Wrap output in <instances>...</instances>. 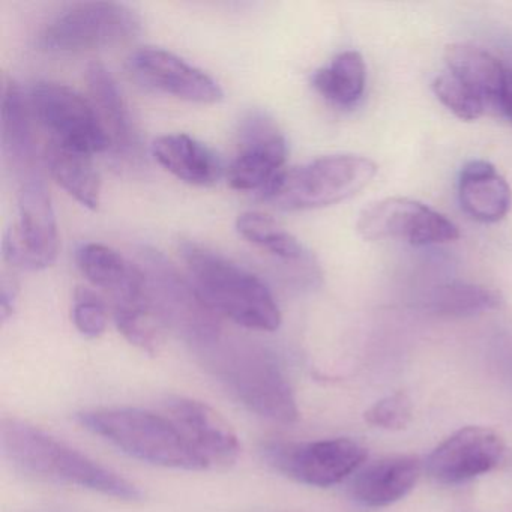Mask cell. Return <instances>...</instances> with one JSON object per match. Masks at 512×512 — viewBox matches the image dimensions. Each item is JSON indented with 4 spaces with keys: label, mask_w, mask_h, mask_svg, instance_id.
<instances>
[{
    "label": "cell",
    "mask_w": 512,
    "mask_h": 512,
    "mask_svg": "<svg viewBox=\"0 0 512 512\" xmlns=\"http://www.w3.org/2000/svg\"><path fill=\"white\" fill-rule=\"evenodd\" d=\"M76 260L86 280L109 295L112 307L149 301L142 269L118 251L91 242L77 250Z\"/></svg>",
    "instance_id": "obj_16"
},
{
    "label": "cell",
    "mask_w": 512,
    "mask_h": 512,
    "mask_svg": "<svg viewBox=\"0 0 512 512\" xmlns=\"http://www.w3.org/2000/svg\"><path fill=\"white\" fill-rule=\"evenodd\" d=\"M0 442L8 460L29 475L127 502L143 497L134 482L28 422L4 419Z\"/></svg>",
    "instance_id": "obj_1"
},
{
    "label": "cell",
    "mask_w": 512,
    "mask_h": 512,
    "mask_svg": "<svg viewBox=\"0 0 512 512\" xmlns=\"http://www.w3.org/2000/svg\"><path fill=\"white\" fill-rule=\"evenodd\" d=\"M131 73L148 88L197 104L220 103L223 89L209 74L175 53L143 47L131 55Z\"/></svg>",
    "instance_id": "obj_15"
},
{
    "label": "cell",
    "mask_w": 512,
    "mask_h": 512,
    "mask_svg": "<svg viewBox=\"0 0 512 512\" xmlns=\"http://www.w3.org/2000/svg\"><path fill=\"white\" fill-rule=\"evenodd\" d=\"M461 208L473 220L497 223L512 205L511 187L493 164L484 160L467 163L458 179Z\"/></svg>",
    "instance_id": "obj_21"
},
{
    "label": "cell",
    "mask_w": 512,
    "mask_h": 512,
    "mask_svg": "<svg viewBox=\"0 0 512 512\" xmlns=\"http://www.w3.org/2000/svg\"><path fill=\"white\" fill-rule=\"evenodd\" d=\"M140 31V17L118 2H88L59 14L40 35L52 53H80L124 43Z\"/></svg>",
    "instance_id": "obj_8"
},
{
    "label": "cell",
    "mask_w": 512,
    "mask_h": 512,
    "mask_svg": "<svg viewBox=\"0 0 512 512\" xmlns=\"http://www.w3.org/2000/svg\"><path fill=\"white\" fill-rule=\"evenodd\" d=\"M86 82L92 106L109 139L110 151L124 157L136 154L140 148L139 134L113 74L100 62H91L86 70Z\"/></svg>",
    "instance_id": "obj_18"
},
{
    "label": "cell",
    "mask_w": 512,
    "mask_h": 512,
    "mask_svg": "<svg viewBox=\"0 0 512 512\" xmlns=\"http://www.w3.org/2000/svg\"><path fill=\"white\" fill-rule=\"evenodd\" d=\"M32 110L22 89L14 80L5 82L2 91V154L5 163L19 182L38 175Z\"/></svg>",
    "instance_id": "obj_19"
},
{
    "label": "cell",
    "mask_w": 512,
    "mask_h": 512,
    "mask_svg": "<svg viewBox=\"0 0 512 512\" xmlns=\"http://www.w3.org/2000/svg\"><path fill=\"white\" fill-rule=\"evenodd\" d=\"M212 374L244 404L262 416L283 424L299 418L295 392L274 353L256 344H223L205 350Z\"/></svg>",
    "instance_id": "obj_3"
},
{
    "label": "cell",
    "mask_w": 512,
    "mask_h": 512,
    "mask_svg": "<svg viewBox=\"0 0 512 512\" xmlns=\"http://www.w3.org/2000/svg\"><path fill=\"white\" fill-rule=\"evenodd\" d=\"M367 82V68L361 53L347 50L311 77L313 88L329 103L352 107L361 100Z\"/></svg>",
    "instance_id": "obj_25"
},
{
    "label": "cell",
    "mask_w": 512,
    "mask_h": 512,
    "mask_svg": "<svg viewBox=\"0 0 512 512\" xmlns=\"http://www.w3.org/2000/svg\"><path fill=\"white\" fill-rule=\"evenodd\" d=\"M53 179L85 208L98 209L101 202V179L92 155L49 142L44 151Z\"/></svg>",
    "instance_id": "obj_24"
},
{
    "label": "cell",
    "mask_w": 512,
    "mask_h": 512,
    "mask_svg": "<svg viewBox=\"0 0 512 512\" xmlns=\"http://www.w3.org/2000/svg\"><path fill=\"white\" fill-rule=\"evenodd\" d=\"M59 233L52 197L43 175L19 182L17 218L5 233L4 257L28 271L50 268L58 259Z\"/></svg>",
    "instance_id": "obj_7"
},
{
    "label": "cell",
    "mask_w": 512,
    "mask_h": 512,
    "mask_svg": "<svg viewBox=\"0 0 512 512\" xmlns=\"http://www.w3.org/2000/svg\"><path fill=\"white\" fill-rule=\"evenodd\" d=\"M17 296H19V286L13 280L4 278L0 284V317L2 322H7L16 310Z\"/></svg>",
    "instance_id": "obj_31"
},
{
    "label": "cell",
    "mask_w": 512,
    "mask_h": 512,
    "mask_svg": "<svg viewBox=\"0 0 512 512\" xmlns=\"http://www.w3.org/2000/svg\"><path fill=\"white\" fill-rule=\"evenodd\" d=\"M77 422L136 460L167 469H205L167 416L133 407H112L86 410L77 415Z\"/></svg>",
    "instance_id": "obj_4"
},
{
    "label": "cell",
    "mask_w": 512,
    "mask_h": 512,
    "mask_svg": "<svg viewBox=\"0 0 512 512\" xmlns=\"http://www.w3.org/2000/svg\"><path fill=\"white\" fill-rule=\"evenodd\" d=\"M152 155L161 167L179 181L194 187L217 184L223 164L212 149L188 134H166L152 143Z\"/></svg>",
    "instance_id": "obj_20"
},
{
    "label": "cell",
    "mask_w": 512,
    "mask_h": 512,
    "mask_svg": "<svg viewBox=\"0 0 512 512\" xmlns=\"http://www.w3.org/2000/svg\"><path fill=\"white\" fill-rule=\"evenodd\" d=\"M236 230L245 241L277 257L281 262L296 266L313 277L322 278L319 265L310 251L271 215L257 211L244 212L236 220Z\"/></svg>",
    "instance_id": "obj_22"
},
{
    "label": "cell",
    "mask_w": 512,
    "mask_h": 512,
    "mask_svg": "<svg viewBox=\"0 0 512 512\" xmlns=\"http://www.w3.org/2000/svg\"><path fill=\"white\" fill-rule=\"evenodd\" d=\"M181 254L188 277L218 317L253 331L280 328V307L262 278L194 242H185Z\"/></svg>",
    "instance_id": "obj_2"
},
{
    "label": "cell",
    "mask_w": 512,
    "mask_h": 512,
    "mask_svg": "<svg viewBox=\"0 0 512 512\" xmlns=\"http://www.w3.org/2000/svg\"><path fill=\"white\" fill-rule=\"evenodd\" d=\"M263 455L283 475L311 487L328 488L362 467L368 452L356 440L337 437L301 443L271 440L263 445Z\"/></svg>",
    "instance_id": "obj_9"
},
{
    "label": "cell",
    "mask_w": 512,
    "mask_h": 512,
    "mask_svg": "<svg viewBox=\"0 0 512 512\" xmlns=\"http://www.w3.org/2000/svg\"><path fill=\"white\" fill-rule=\"evenodd\" d=\"M164 409L205 469H224L238 460L241 454L238 434L217 410L187 397L169 398Z\"/></svg>",
    "instance_id": "obj_14"
},
{
    "label": "cell",
    "mask_w": 512,
    "mask_h": 512,
    "mask_svg": "<svg viewBox=\"0 0 512 512\" xmlns=\"http://www.w3.org/2000/svg\"><path fill=\"white\" fill-rule=\"evenodd\" d=\"M73 322L77 331L85 337H101L109 322L104 299L94 290L79 287L74 295Z\"/></svg>",
    "instance_id": "obj_29"
},
{
    "label": "cell",
    "mask_w": 512,
    "mask_h": 512,
    "mask_svg": "<svg viewBox=\"0 0 512 512\" xmlns=\"http://www.w3.org/2000/svg\"><path fill=\"white\" fill-rule=\"evenodd\" d=\"M413 406L409 395L403 392L388 395L365 412V421L388 431L404 430L412 421Z\"/></svg>",
    "instance_id": "obj_30"
},
{
    "label": "cell",
    "mask_w": 512,
    "mask_h": 512,
    "mask_svg": "<svg viewBox=\"0 0 512 512\" xmlns=\"http://www.w3.org/2000/svg\"><path fill=\"white\" fill-rule=\"evenodd\" d=\"M377 173L370 158L340 154L283 170L262 194L281 211H311L344 202L364 190Z\"/></svg>",
    "instance_id": "obj_6"
},
{
    "label": "cell",
    "mask_w": 512,
    "mask_h": 512,
    "mask_svg": "<svg viewBox=\"0 0 512 512\" xmlns=\"http://www.w3.org/2000/svg\"><path fill=\"white\" fill-rule=\"evenodd\" d=\"M113 308L116 328L137 349L154 355L161 346V325L149 301L118 305Z\"/></svg>",
    "instance_id": "obj_27"
},
{
    "label": "cell",
    "mask_w": 512,
    "mask_h": 512,
    "mask_svg": "<svg viewBox=\"0 0 512 512\" xmlns=\"http://www.w3.org/2000/svg\"><path fill=\"white\" fill-rule=\"evenodd\" d=\"M286 158V137L271 116L254 110L239 124L238 154L227 169V182L233 190L263 194L283 173Z\"/></svg>",
    "instance_id": "obj_12"
},
{
    "label": "cell",
    "mask_w": 512,
    "mask_h": 512,
    "mask_svg": "<svg viewBox=\"0 0 512 512\" xmlns=\"http://www.w3.org/2000/svg\"><path fill=\"white\" fill-rule=\"evenodd\" d=\"M424 463L415 455L380 458L359 470L352 496L365 508H385L404 499L421 478Z\"/></svg>",
    "instance_id": "obj_17"
},
{
    "label": "cell",
    "mask_w": 512,
    "mask_h": 512,
    "mask_svg": "<svg viewBox=\"0 0 512 512\" xmlns=\"http://www.w3.org/2000/svg\"><path fill=\"white\" fill-rule=\"evenodd\" d=\"M356 227L367 241L397 239L415 247L446 244L460 238L458 227L445 215L406 197L371 203L359 215Z\"/></svg>",
    "instance_id": "obj_11"
},
{
    "label": "cell",
    "mask_w": 512,
    "mask_h": 512,
    "mask_svg": "<svg viewBox=\"0 0 512 512\" xmlns=\"http://www.w3.org/2000/svg\"><path fill=\"white\" fill-rule=\"evenodd\" d=\"M500 302L502 298L496 290L455 281L431 290L424 301V308L434 316L470 317L496 310Z\"/></svg>",
    "instance_id": "obj_26"
},
{
    "label": "cell",
    "mask_w": 512,
    "mask_h": 512,
    "mask_svg": "<svg viewBox=\"0 0 512 512\" xmlns=\"http://www.w3.org/2000/svg\"><path fill=\"white\" fill-rule=\"evenodd\" d=\"M29 106L50 142L85 154L109 151V139L101 127L91 100L76 89L53 82H40L31 89Z\"/></svg>",
    "instance_id": "obj_10"
},
{
    "label": "cell",
    "mask_w": 512,
    "mask_h": 512,
    "mask_svg": "<svg viewBox=\"0 0 512 512\" xmlns=\"http://www.w3.org/2000/svg\"><path fill=\"white\" fill-rule=\"evenodd\" d=\"M448 73L478 94L487 106L499 107L506 68L487 50L473 44H451L445 50Z\"/></svg>",
    "instance_id": "obj_23"
},
{
    "label": "cell",
    "mask_w": 512,
    "mask_h": 512,
    "mask_svg": "<svg viewBox=\"0 0 512 512\" xmlns=\"http://www.w3.org/2000/svg\"><path fill=\"white\" fill-rule=\"evenodd\" d=\"M499 107L506 118L512 122V70L506 68L505 85H503L502 95H500Z\"/></svg>",
    "instance_id": "obj_32"
},
{
    "label": "cell",
    "mask_w": 512,
    "mask_h": 512,
    "mask_svg": "<svg viewBox=\"0 0 512 512\" xmlns=\"http://www.w3.org/2000/svg\"><path fill=\"white\" fill-rule=\"evenodd\" d=\"M505 452V442L499 433L470 425L455 431L434 448L424 469L439 484H463L496 469Z\"/></svg>",
    "instance_id": "obj_13"
},
{
    "label": "cell",
    "mask_w": 512,
    "mask_h": 512,
    "mask_svg": "<svg viewBox=\"0 0 512 512\" xmlns=\"http://www.w3.org/2000/svg\"><path fill=\"white\" fill-rule=\"evenodd\" d=\"M433 91L440 103L461 121H476L484 115L488 107L478 94L463 85L448 71L434 79Z\"/></svg>",
    "instance_id": "obj_28"
},
{
    "label": "cell",
    "mask_w": 512,
    "mask_h": 512,
    "mask_svg": "<svg viewBox=\"0 0 512 512\" xmlns=\"http://www.w3.org/2000/svg\"><path fill=\"white\" fill-rule=\"evenodd\" d=\"M137 265L145 275L149 304L161 325L202 352L221 340L220 317L203 301L193 281L163 253L140 248Z\"/></svg>",
    "instance_id": "obj_5"
}]
</instances>
